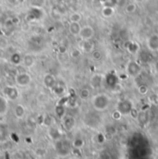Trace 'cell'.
Wrapping results in <instances>:
<instances>
[{
	"mask_svg": "<svg viewBox=\"0 0 158 159\" xmlns=\"http://www.w3.org/2000/svg\"><path fill=\"white\" fill-rule=\"evenodd\" d=\"M148 87L146 86V85H144V84H142V85H141V86H139V88H138V91H139V93H142V94H146L147 93H148Z\"/></svg>",
	"mask_w": 158,
	"mask_h": 159,
	"instance_id": "29",
	"label": "cell"
},
{
	"mask_svg": "<svg viewBox=\"0 0 158 159\" xmlns=\"http://www.w3.org/2000/svg\"><path fill=\"white\" fill-rule=\"evenodd\" d=\"M55 112H56V115L59 119H62V118L66 115V107H65V106H64V105H61V104H58V105L56 107Z\"/></svg>",
	"mask_w": 158,
	"mask_h": 159,
	"instance_id": "21",
	"label": "cell"
},
{
	"mask_svg": "<svg viewBox=\"0 0 158 159\" xmlns=\"http://www.w3.org/2000/svg\"><path fill=\"white\" fill-rule=\"evenodd\" d=\"M4 96L7 99V100H10V101H15L18 99L19 97V90L17 89L16 86L14 85H7V86H5L3 88V91H2Z\"/></svg>",
	"mask_w": 158,
	"mask_h": 159,
	"instance_id": "4",
	"label": "cell"
},
{
	"mask_svg": "<svg viewBox=\"0 0 158 159\" xmlns=\"http://www.w3.org/2000/svg\"><path fill=\"white\" fill-rule=\"evenodd\" d=\"M145 0H134V3L136 4H140V3H143Z\"/></svg>",
	"mask_w": 158,
	"mask_h": 159,
	"instance_id": "34",
	"label": "cell"
},
{
	"mask_svg": "<svg viewBox=\"0 0 158 159\" xmlns=\"http://www.w3.org/2000/svg\"><path fill=\"white\" fill-rule=\"evenodd\" d=\"M104 82V76L101 74H93L90 80V87L93 90L100 89L103 86Z\"/></svg>",
	"mask_w": 158,
	"mask_h": 159,
	"instance_id": "9",
	"label": "cell"
},
{
	"mask_svg": "<svg viewBox=\"0 0 158 159\" xmlns=\"http://www.w3.org/2000/svg\"><path fill=\"white\" fill-rule=\"evenodd\" d=\"M81 26L79 22H70L69 26V31L73 36H79Z\"/></svg>",
	"mask_w": 158,
	"mask_h": 159,
	"instance_id": "15",
	"label": "cell"
},
{
	"mask_svg": "<svg viewBox=\"0 0 158 159\" xmlns=\"http://www.w3.org/2000/svg\"><path fill=\"white\" fill-rule=\"evenodd\" d=\"M22 64L26 68H32L34 64V58L32 55L26 54L22 57Z\"/></svg>",
	"mask_w": 158,
	"mask_h": 159,
	"instance_id": "16",
	"label": "cell"
},
{
	"mask_svg": "<svg viewBox=\"0 0 158 159\" xmlns=\"http://www.w3.org/2000/svg\"><path fill=\"white\" fill-rule=\"evenodd\" d=\"M25 113H26V110H25V107L20 105V104H18L14 107V109H13V114L14 116L19 119H21L24 118L25 116Z\"/></svg>",
	"mask_w": 158,
	"mask_h": 159,
	"instance_id": "12",
	"label": "cell"
},
{
	"mask_svg": "<svg viewBox=\"0 0 158 159\" xmlns=\"http://www.w3.org/2000/svg\"><path fill=\"white\" fill-rule=\"evenodd\" d=\"M43 85H44L45 88L52 90L54 88V86L56 85V80L55 76L53 74L47 73V74H45L43 76Z\"/></svg>",
	"mask_w": 158,
	"mask_h": 159,
	"instance_id": "11",
	"label": "cell"
},
{
	"mask_svg": "<svg viewBox=\"0 0 158 159\" xmlns=\"http://www.w3.org/2000/svg\"><path fill=\"white\" fill-rule=\"evenodd\" d=\"M80 56H81V50L79 48H73L70 51V57L72 58H79Z\"/></svg>",
	"mask_w": 158,
	"mask_h": 159,
	"instance_id": "27",
	"label": "cell"
},
{
	"mask_svg": "<svg viewBox=\"0 0 158 159\" xmlns=\"http://www.w3.org/2000/svg\"><path fill=\"white\" fill-rule=\"evenodd\" d=\"M142 66L135 60H129L125 67V71L127 75L130 78H137L142 73Z\"/></svg>",
	"mask_w": 158,
	"mask_h": 159,
	"instance_id": "3",
	"label": "cell"
},
{
	"mask_svg": "<svg viewBox=\"0 0 158 159\" xmlns=\"http://www.w3.org/2000/svg\"><path fill=\"white\" fill-rule=\"evenodd\" d=\"M69 159H78V158H76V157H71V158H69Z\"/></svg>",
	"mask_w": 158,
	"mask_h": 159,
	"instance_id": "37",
	"label": "cell"
},
{
	"mask_svg": "<svg viewBox=\"0 0 158 159\" xmlns=\"http://www.w3.org/2000/svg\"><path fill=\"white\" fill-rule=\"evenodd\" d=\"M61 119H62V126L65 130L71 131L74 129V127L76 125V120L71 115L66 114Z\"/></svg>",
	"mask_w": 158,
	"mask_h": 159,
	"instance_id": "8",
	"label": "cell"
},
{
	"mask_svg": "<svg viewBox=\"0 0 158 159\" xmlns=\"http://www.w3.org/2000/svg\"><path fill=\"white\" fill-rule=\"evenodd\" d=\"M51 117H49V116H46L45 118H43V124L45 125V126H51L52 125V122H51Z\"/></svg>",
	"mask_w": 158,
	"mask_h": 159,
	"instance_id": "30",
	"label": "cell"
},
{
	"mask_svg": "<svg viewBox=\"0 0 158 159\" xmlns=\"http://www.w3.org/2000/svg\"><path fill=\"white\" fill-rule=\"evenodd\" d=\"M119 106H121V108H119V111L121 113H125V111H130L132 107L129 101H121Z\"/></svg>",
	"mask_w": 158,
	"mask_h": 159,
	"instance_id": "22",
	"label": "cell"
},
{
	"mask_svg": "<svg viewBox=\"0 0 158 159\" xmlns=\"http://www.w3.org/2000/svg\"><path fill=\"white\" fill-rule=\"evenodd\" d=\"M11 20H12V22L14 23V25H17L20 21H19V19L18 18H13V19H11Z\"/></svg>",
	"mask_w": 158,
	"mask_h": 159,
	"instance_id": "32",
	"label": "cell"
},
{
	"mask_svg": "<svg viewBox=\"0 0 158 159\" xmlns=\"http://www.w3.org/2000/svg\"><path fill=\"white\" fill-rule=\"evenodd\" d=\"M79 97L83 101L88 100L91 97V90L86 87L81 88L79 91Z\"/></svg>",
	"mask_w": 158,
	"mask_h": 159,
	"instance_id": "19",
	"label": "cell"
},
{
	"mask_svg": "<svg viewBox=\"0 0 158 159\" xmlns=\"http://www.w3.org/2000/svg\"><path fill=\"white\" fill-rule=\"evenodd\" d=\"M55 149H56V154L60 157H66L70 154L71 145H70L69 141L63 140V139H58L56 141Z\"/></svg>",
	"mask_w": 158,
	"mask_h": 159,
	"instance_id": "2",
	"label": "cell"
},
{
	"mask_svg": "<svg viewBox=\"0 0 158 159\" xmlns=\"http://www.w3.org/2000/svg\"><path fill=\"white\" fill-rule=\"evenodd\" d=\"M53 93L57 95V96H61L64 93H65V86L61 83V82H57L56 83V85L54 86V88L52 89Z\"/></svg>",
	"mask_w": 158,
	"mask_h": 159,
	"instance_id": "18",
	"label": "cell"
},
{
	"mask_svg": "<svg viewBox=\"0 0 158 159\" xmlns=\"http://www.w3.org/2000/svg\"><path fill=\"white\" fill-rule=\"evenodd\" d=\"M157 69H158V62H157Z\"/></svg>",
	"mask_w": 158,
	"mask_h": 159,
	"instance_id": "39",
	"label": "cell"
},
{
	"mask_svg": "<svg viewBox=\"0 0 158 159\" xmlns=\"http://www.w3.org/2000/svg\"><path fill=\"white\" fill-rule=\"evenodd\" d=\"M44 4V0H32V5L34 7H42Z\"/></svg>",
	"mask_w": 158,
	"mask_h": 159,
	"instance_id": "28",
	"label": "cell"
},
{
	"mask_svg": "<svg viewBox=\"0 0 158 159\" xmlns=\"http://www.w3.org/2000/svg\"><path fill=\"white\" fill-rule=\"evenodd\" d=\"M80 50L81 52L84 53H92L94 50V45L93 43L90 41H82L80 44Z\"/></svg>",
	"mask_w": 158,
	"mask_h": 159,
	"instance_id": "14",
	"label": "cell"
},
{
	"mask_svg": "<svg viewBox=\"0 0 158 159\" xmlns=\"http://www.w3.org/2000/svg\"><path fill=\"white\" fill-rule=\"evenodd\" d=\"M146 47L149 51L158 52V34H152L146 39Z\"/></svg>",
	"mask_w": 158,
	"mask_h": 159,
	"instance_id": "7",
	"label": "cell"
},
{
	"mask_svg": "<svg viewBox=\"0 0 158 159\" xmlns=\"http://www.w3.org/2000/svg\"><path fill=\"white\" fill-rule=\"evenodd\" d=\"M42 16H43V11L41 10V8L33 7L27 15V20L30 21L35 20H40L42 18Z\"/></svg>",
	"mask_w": 158,
	"mask_h": 159,
	"instance_id": "10",
	"label": "cell"
},
{
	"mask_svg": "<svg viewBox=\"0 0 158 159\" xmlns=\"http://www.w3.org/2000/svg\"><path fill=\"white\" fill-rule=\"evenodd\" d=\"M58 52L60 54H65L67 52V46L65 44H60L58 47Z\"/></svg>",
	"mask_w": 158,
	"mask_h": 159,
	"instance_id": "31",
	"label": "cell"
},
{
	"mask_svg": "<svg viewBox=\"0 0 158 159\" xmlns=\"http://www.w3.org/2000/svg\"><path fill=\"white\" fill-rule=\"evenodd\" d=\"M17 1H18V3H23L25 0H17Z\"/></svg>",
	"mask_w": 158,
	"mask_h": 159,
	"instance_id": "36",
	"label": "cell"
},
{
	"mask_svg": "<svg viewBox=\"0 0 158 159\" xmlns=\"http://www.w3.org/2000/svg\"><path fill=\"white\" fill-rule=\"evenodd\" d=\"M15 82L17 85L25 87L32 82V76L28 72H20L15 76Z\"/></svg>",
	"mask_w": 158,
	"mask_h": 159,
	"instance_id": "5",
	"label": "cell"
},
{
	"mask_svg": "<svg viewBox=\"0 0 158 159\" xmlns=\"http://www.w3.org/2000/svg\"><path fill=\"white\" fill-rule=\"evenodd\" d=\"M137 9V4L136 3H129L126 7V11L128 13H134Z\"/></svg>",
	"mask_w": 158,
	"mask_h": 159,
	"instance_id": "26",
	"label": "cell"
},
{
	"mask_svg": "<svg viewBox=\"0 0 158 159\" xmlns=\"http://www.w3.org/2000/svg\"><path fill=\"white\" fill-rule=\"evenodd\" d=\"M83 145H84V141H83V139L80 138V137L75 138L74 141H73V143H72V146H73L74 148H77V149L81 148Z\"/></svg>",
	"mask_w": 158,
	"mask_h": 159,
	"instance_id": "24",
	"label": "cell"
},
{
	"mask_svg": "<svg viewBox=\"0 0 158 159\" xmlns=\"http://www.w3.org/2000/svg\"><path fill=\"white\" fill-rule=\"evenodd\" d=\"M10 62L11 64L15 65V66H19L22 63V57L20 53L15 52L11 55L10 57Z\"/></svg>",
	"mask_w": 158,
	"mask_h": 159,
	"instance_id": "17",
	"label": "cell"
},
{
	"mask_svg": "<svg viewBox=\"0 0 158 159\" xmlns=\"http://www.w3.org/2000/svg\"><path fill=\"white\" fill-rule=\"evenodd\" d=\"M81 20V15L79 12H74L70 16V22H79Z\"/></svg>",
	"mask_w": 158,
	"mask_h": 159,
	"instance_id": "25",
	"label": "cell"
},
{
	"mask_svg": "<svg viewBox=\"0 0 158 159\" xmlns=\"http://www.w3.org/2000/svg\"><path fill=\"white\" fill-rule=\"evenodd\" d=\"M7 2H8L9 4H16V3H18L17 0H7Z\"/></svg>",
	"mask_w": 158,
	"mask_h": 159,
	"instance_id": "33",
	"label": "cell"
},
{
	"mask_svg": "<svg viewBox=\"0 0 158 159\" xmlns=\"http://www.w3.org/2000/svg\"><path fill=\"white\" fill-rule=\"evenodd\" d=\"M91 54H92V57L94 61H100L103 58V53L98 49H94Z\"/></svg>",
	"mask_w": 158,
	"mask_h": 159,
	"instance_id": "23",
	"label": "cell"
},
{
	"mask_svg": "<svg viewBox=\"0 0 158 159\" xmlns=\"http://www.w3.org/2000/svg\"><path fill=\"white\" fill-rule=\"evenodd\" d=\"M8 110V101L4 95H0V117L5 116Z\"/></svg>",
	"mask_w": 158,
	"mask_h": 159,
	"instance_id": "13",
	"label": "cell"
},
{
	"mask_svg": "<svg viewBox=\"0 0 158 159\" xmlns=\"http://www.w3.org/2000/svg\"><path fill=\"white\" fill-rule=\"evenodd\" d=\"M110 98L106 93H98L92 98V105L93 107L96 111H105L108 108L110 105Z\"/></svg>",
	"mask_w": 158,
	"mask_h": 159,
	"instance_id": "1",
	"label": "cell"
},
{
	"mask_svg": "<svg viewBox=\"0 0 158 159\" xmlns=\"http://www.w3.org/2000/svg\"><path fill=\"white\" fill-rule=\"evenodd\" d=\"M50 159H58V158H56V157H55V158H50Z\"/></svg>",
	"mask_w": 158,
	"mask_h": 159,
	"instance_id": "38",
	"label": "cell"
},
{
	"mask_svg": "<svg viewBox=\"0 0 158 159\" xmlns=\"http://www.w3.org/2000/svg\"><path fill=\"white\" fill-rule=\"evenodd\" d=\"M115 13V8L111 6H106L102 9V15L106 18H110L114 15Z\"/></svg>",
	"mask_w": 158,
	"mask_h": 159,
	"instance_id": "20",
	"label": "cell"
},
{
	"mask_svg": "<svg viewBox=\"0 0 158 159\" xmlns=\"http://www.w3.org/2000/svg\"><path fill=\"white\" fill-rule=\"evenodd\" d=\"M3 139H4V135H3V133H2V131L0 130V143L3 141Z\"/></svg>",
	"mask_w": 158,
	"mask_h": 159,
	"instance_id": "35",
	"label": "cell"
},
{
	"mask_svg": "<svg viewBox=\"0 0 158 159\" xmlns=\"http://www.w3.org/2000/svg\"><path fill=\"white\" fill-rule=\"evenodd\" d=\"M79 36L82 41H90L94 37V29L91 25L82 26Z\"/></svg>",
	"mask_w": 158,
	"mask_h": 159,
	"instance_id": "6",
	"label": "cell"
}]
</instances>
